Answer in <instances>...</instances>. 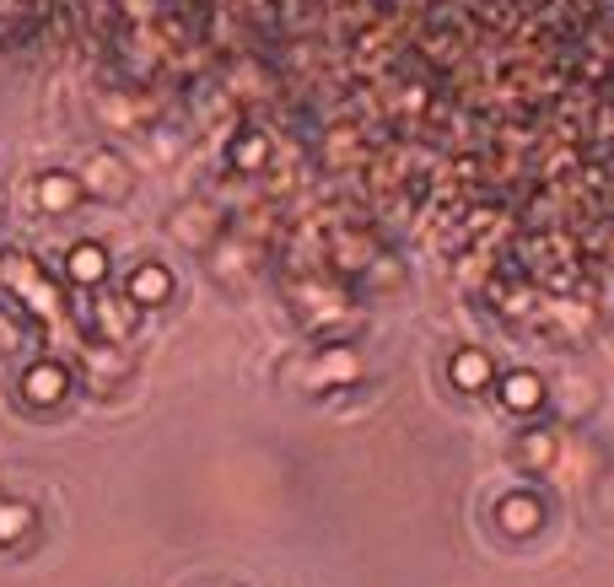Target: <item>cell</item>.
<instances>
[{"label":"cell","mask_w":614,"mask_h":587,"mask_svg":"<svg viewBox=\"0 0 614 587\" xmlns=\"http://www.w3.org/2000/svg\"><path fill=\"white\" fill-rule=\"evenodd\" d=\"M11 340H16V334H11V329L0 323V350H11Z\"/></svg>","instance_id":"12"},{"label":"cell","mask_w":614,"mask_h":587,"mask_svg":"<svg viewBox=\"0 0 614 587\" xmlns=\"http://www.w3.org/2000/svg\"><path fill=\"white\" fill-rule=\"evenodd\" d=\"M27 523H33V512H27V507H16V501H5V507H0V539H22V534H27Z\"/></svg>","instance_id":"9"},{"label":"cell","mask_w":614,"mask_h":587,"mask_svg":"<svg viewBox=\"0 0 614 587\" xmlns=\"http://www.w3.org/2000/svg\"><path fill=\"white\" fill-rule=\"evenodd\" d=\"M512 534H528L534 523H539V501H528V496H512V501H501V512H496Z\"/></svg>","instance_id":"6"},{"label":"cell","mask_w":614,"mask_h":587,"mask_svg":"<svg viewBox=\"0 0 614 587\" xmlns=\"http://www.w3.org/2000/svg\"><path fill=\"white\" fill-rule=\"evenodd\" d=\"M312 378H318V383H329V378H356V356H350V350H334V356L318 361Z\"/></svg>","instance_id":"8"},{"label":"cell","mask_w":614,"mask_h":587,"mask_svg":"<svg viewBox=\"0 0 614 587\" xmlns=\"http://www.w3.org/2000/svg\"><path fill=\"white\" fill-rule=\"evenodd\" d=\"M485 378H490V361L479 350H459L453 356V383L459 388H485Z\"/></svg>","instance_id":"5"},{"label":"cell","mask_w":614,"mask_h":587,"mask_svg":"<svg viewBox=\"0 0 614 587\" xmlns=\"http://www.w3.org/2000/svg\"><path fill=\"white\" fill-rule=\"evenodd\" d=\"M22 388H27V399H33V405H54V399L65 394V372H60L54 361H43V367H33V372H27V383H22Z\"/></svg>","instance_id":"2"},{"label":"cell","mask_w":614,"mask_h":587,"mask_svg":"<svg viewBox=\"0 0 614 587\" xmlns=\"http://www.w3.org/2000/svg\"><path fill=\"white\" fill-rule=\"evenodd\" d=\"M38 200H43V205H49V210H65V205H71V200H76V183H71V178H65V173H49V178H43V183H38Z\"/></svg>","instance_id":"7"},{"label":"cell","mask_w":614,"mask_h":587,"mask_svg":"<svg viewBox=\"0 0 614 587\" xmlns=\"http://www.w3.org/2000/svg\"><path fill=\"white\" fill-rule=\"evenodd\" d=\"M259 156H265V141H248V146L238 151V162H243V167H254Z\"/></svg>","instance_id":"11"},{"label":"cell","mask_w":614,"mask_h":587,"mask_svg":"<svg viewBox=\"0 0 614 587\" xmlns=\"http://www.w3.org/2000/svg\"><path fill=\"white\" fill-rule=\"evenodd\" d=\"M108 276V254L98 248V243H81L76 254H71V281H81V286H98Z\"/></svg>","instance_id":"3"},{"label":"cell","mask_w":614,"mask_h":587,"mask_svg":"<svg viewBox=\"0 0 614 587\" xmlns=\"http://www.w3.org/2000/svg\"><path fill=\"white\" fill-rule=\"evenodd\" d=\"M167 292H172V276H167L162 265H141V270L130 276V296H136L141 307H156Z\"/></svg>","instance_id":"1"},{"label":"cell","mask_w":614,"mask_h":587,"mask_svg":"<svg viewBox=\"0 0 614 587\" xmlns=\"http://www.w3.org/2000/svg\"><path fill=\"white\" fill-rule=\"evenodd\" d=\"M550 452H555V447H550V437H534L528 447H523V458H528V463H545Z\"/></svg>","instance_id":"10"},{"label":"cell","mask_w":614,"mask_h":587,"mask_svg":"<svg viewBox=\"0 0 614 587\" xmlns=\"http://www.w3.org/2000/svg\"><path fill=\"white\" fill-rule=\"evenodd\" d=\"M501 399H507L512 410H539V399H545V383H539L534 372H517V378H507Z\"/></svg>","instance_id":"4"}]
</instances>
